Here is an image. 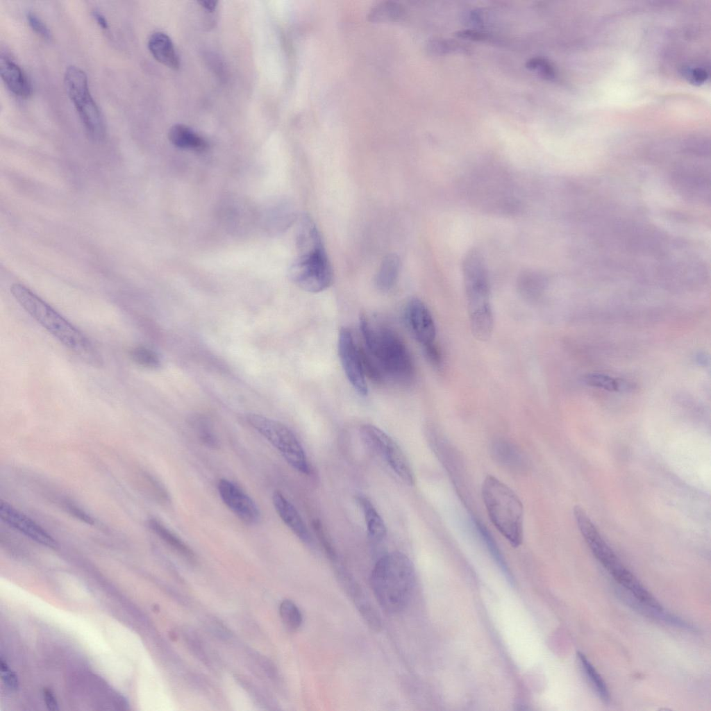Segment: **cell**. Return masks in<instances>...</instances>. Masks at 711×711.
<instances>
[{"label":"cell","instance_id":"e0dca14e","mask_svg":"<svg viewBox=\"0 0 711 711\" xmlns=\"http://www.w3.org/2000/svg\"><path fill=\"white\" fill-rule=\"evenodd\" d=\"M493 459L503 467L517 474H524L529 462L524 453L515 444L505 439H496L490 446Z\"/></svg>","mask_w":711,"mask_h":711},{"label":"cell","instance_id":"30bf717a","mask_svg":"<svg viewBox=\"0 0 711 711\" xmlns=\"http://www.w3.org/2000/svg\"><path fill=\"white\" fill-rule=\"evenodd\" d=\"M338 353L344 373L353 388L366 396L368 388L363 370L360 346L355 343L351 331L342 328L338 337Z\"/></svg>","mask_w":711,"mask_h":711},{"label":"cell","instance_id":"cb8c5ba5","mask_svg":"<svg viewBox=\"0 0 711 711\" xmlns=\"http://www.w3.org/2000/svg\"><path fill=\"white\" fill-rule=\"evenodd\" d=\"M356 501L363 511L370 536L377 541H381L385 537L387 532L383 519L367 496L358 494L356 496Z\"/></svg>","mask_w":711,"mask_h":711},{"label":"cell","instance_id":"44dd1931","mask_svg":"<svg viewBox=\"0 0 711 711\" xmlns=\"http://www.w3.org/2000/svg\"><path fill=\"white\" fill-rule=\"evenodd\" d=\"M612 577L637 601L656 608H662L658 601L646 590L639 580L623 564L610 573Z\"/></svg>","mask_w":711,"mask_h":711},{"label":"cell","instance_id":"ee69618b","mask_svg":"<svg viewBox=\"0 0 711 711\" xmlns=\"http://www.w3.org/2000/svg\"><path fill=\"white\" fill-rule=\"evenodd\" d=\"M199 3H200V5L202 7H203L205 9H206L207 10H209L210 12L215 10V8L217 7V1H209V0H207V1H199Z\"/></svg>","mask_w":711,"mask_h":711},{"label":"cell","instance_id":"6da1fadb","mask_svg":"<svg viewBox=\"0 0 711 711\" xmlns=\"http://www.w3.org/2000/svg\"><path fill=\"white\" fill-rule=\"evenodd\" d=\"M10 293L40 325L65 346L93 365H101V356L82 332L26 286L15 283Z\"/></svg>","mask_w":711,"mask_h":711},{"label":"cell","instance_id":"f35d334b","mask_svg":"<svg viewBox=\"0 0 711 711\" xmlns=\"http://www.w3.org/2000/svg\"><path fill=\"white\" fill-rule=\"evenodd\" d=\"M1 677L4 683L11 689L18 688L19 681L17 675L8 669L7 664L1 659Z\"/></svg>","mask_w":711,"mask_h":711},{"label":"cell","instance_id":"603a6c76","mask_svg":"<svg viewBox=\"0 0 711 711\" xmlns=\"http://www.w3.org/2000/svg\"><path fill=\"white\" fill-rule=\"evenodd\" d=\"M169 141L175 147L194 151H203L207 142L192 129L183 124H176L169 131Z\"/></svg>","mask_w":711,"mask_h":711},{"label":"cell","instance_id":"83f0119b","mask_svg":"<svg viewBox=\"0 0 711 711\" xmlns=\"http://www.w3.org/2000/svg\"><path fill=\"white\" fill-rule=\"evenodd\" d=\"M577 657L583 673L597 695L604 703H608L610 699V692L601 675L583 653L578 652Z\"/></svg>","mask_w":711,"mask_h":711},{"label":"cell","instance_id":"ac0fdd59","mask_svg":"<svg viewBox=\"0 0 711 711\" xmlns=\"http://www.w3.org/2000/svg\"><path fill=\"white\" fill-rule=\"evenodd\" d=\"M272 501L276 512L285 524L301 541L310 544V535L295 507L280 491H274Z\"/></svg>","mask_w":711,"mask_h":711},{"label":"cell","instance_id":"277c9868","mask_svg":"<svg viewBox=\"0 0 711 711\" xmlns=\"http://www.w3.org/2000/svg\"><path fill=\"white\" fill-rule=\"evenodd\" d=\"M464 285L471 332L479 340H488L494 327L488 273L482 255L470 251L462 264Z\"/></svg>","mask_w":711,"mask_h":711},{"label":"cell","instance_id":"4fadbf2b","mask_svg":"<svg viewBox=\"0 0 711 711\" xmlns=\"http://www.w3.org/2000/svg\"><path fill=\"white\" fill-rule=\"evenodd\" d=\"M219 494L224 504L246 524H256L260 512L253 500L232 481L221 478L217 484Z\"/></svg>","mask_w":711,"mask_h":711},{"label":"cell","instance_id":"d590c367","mask_svg":"<svg viewBox=\"0 0 711 711\" xmlns=\"http://www.w3.org/2000/svg\"><path fill=\"white\" fill-rule=\"evenodd\" d=\"M26 19L30 27L38 35L46 40L51 37V33L44 22L34 12H28Z\"/></svg>","mask_w":711,"mask_h":711},{"label":"cell","instance_id":"8992f818","mask_svg":"<svg viewBox=\"0 0 711 711\" xmlns=\"http://www.w3.org/2000/svg\"><path fill=\"white\" fill-rule=\"evenodd\" d=\"M64 85L89 137L94 141L102 140L106 133L104 119L91 95L85 72L77 66H68Z\"/></svg>","mask_w":711,"mask_h":711},{"label":"cell","instance_id":"d6a6232c","mask_svg":"<svg viewBox=\"0 0 711 711\" xmlns=\"http://www.w3.org/2000/svg\"><path fill=\"white\" fill-rule=\"evenodd\" d=\"M586 378L589 384L610 390H621L622 389L621 385L625 384L621 381L599 374L589 375Z\"/></svg>","mask_w":711,"mask_h":711},{"label":"cell","instance_id":"d4e9b609","mask_svg":"<svg viewBox=\"0 0 711 711\" xmlns=\"http://www.w3.org/2000/svg\"><path fill=\"white\" fill-rule=\"evenodd\" d=\"M400 269V261L395 254L384 258L376 276L375 283L378 290L387 292L396 283Z\"/></svg>","mask_w":711,"mask_h":711},{"label":"cell","instance_id":"f1b7e54d","mask_svg":"<svg viewBox=\"0 0 711 711\" xmlns=\"http://www.w3.org/2000/svg\"><path fill=\"white\" fill-rule=\"evenodd\" d=\"M473 520L474 521V524L476 526L478 532L479 533L480 536L482 537L484 543L486 544L490 553H491V555H492V557L494 558L499 567L503 571V573H505L507 577H508L509 578L510 575V571L508 569L507 564L503 558L502 557V555L498 546H496V542L494 541L493 537L491 535L490 532L487 530L485 525L480 521L478 520V519L473 517Z\"/></svg>","mask_w":711,"mask_h":711},{"label":"cell","instance_id":"4dcf8cb0","mask_svg":"<svg viewBox=\"0 0 711 711\" xmlns=\"http://www.w3.org/2000/svg\"><path fill=\"white\" fill-rule=\"evenodd\" d=\"M194 429L200 441L207 447H219V442L209 421L203 417H196L192 421Z\"/></svg>","mask_w":711,"mask_h":711},{"label":"cell","instance_id":"836d02e7","mask_svg":"<svg viewBox=\"0 0 711 711\" xmlns=\"http://www.w3.org/2000/svg\"><path fill=\"white\" fill-rule=\"evenodd\" d=\"M526 67L532 70H537L543 76L547 78L555 77V69L552 65L546 60L542 58H533L526 63Z\"/></svg>","mask_w":711,"mask_h":711},{"label":"cell","instance_id":"5b68a950","mask_svg":"<svg viewBox=\"0 0 711 711\" xmlns=\"http://www.w3.org/2000/svg\"><path fill=\"white\" fill-rule=\"evenodd\" d=\"M482 496L495 528L512 546H520L524 537V507L519 496L493 476L484 479Z\"/></svg>","mask_w":711,"mask_h":711},{"label":"cell","instance_id":"8fae6325","mask_svg":"<svg viewBox=\"0 0 711 711\" xmlns=\"http://www.w3.org/2000/svg\"><path fill=\"white\" fill-rule=\"evenodd\" d=\"M428 437L435 453L451 478L460 496L465 501H467L465 468L458 451L437 430L432 429Z\"/></svg>","mask_w":711,"mask_h":711},{"label":"cell","instance_id":"74e56055","mask_svg":"<svg viewBox=\"0 0 711 711\" xmlns=\"http://www.w3.org/2000/svg\"><path fill=\"white\" fill-rule=\"evenodd\" d=\"M312 526L328 556L332 560H335L336 559L335 552L330 541L328 540L326 535V533L324 531L321 522L319 520L316 519L312 522Z\"/></svg>","mask_w":711,"mask_h":711},{"label":"cell","instance_id":"9a60e30c","mask_svg":"<svg viewBox=\"0 0 711 711\" xmlns=\"http://www.w3.org/2000/svg\"><path fill=\"white\" fill-rule=\"evenodd\" d=\"M336 576L368 626L374 631L379 632L382 628L380 617L360 584L343 568L336 569Z\"/></svg>","mask_w":711,"mask_h":711},{"label":"cell","instance_id":"7bdbcfd3","mask_svg":"<svg viewBox=\"0 0 711 711\" xmlns=\"http://www.w3.org/2000/svg\"><path fill=\"white\" fill-rule=\"evenodd\" d=\"M92 15L101 28L104 30L108 28V21L101 12L97 10H94L92 12Z\"/></svg>","mask_w":711,"mask_h":711},{"label":"cell","instance_id":"9c48e42d","mask_svg":"<svg viewBox=\"0 0 711 711\" xmlns=\"http://www.w3.org/2000/svg\"><path fill=\"white\" fill-rule=\"evenodd\" d=\"M364 442L384 459L395 474L408 485L415 483L412 467L402 449L387 433L371 424H363L360 429Z\"/></svg>","mask_w":711,"mask_h":711},{"label":"cell","instance_id":"d6986e66","mask_svg":"<svg viewBox=\"0 0 711 711\" xmlns=\"http://www.w3.org/2000/svg\"><path fill=\"white\" fill-rule=\"evenodd\" d=\"M0 75L6 87L15 95L27 98L31 94V83L22 69L3 55L0 58Z\"/></svg>","mask_w":711,"mask_h":711},{"label":"cell","instance_id":"7a4b0ae2","mask_svg":"<svg viewBox=\"0 0 711 711\" xmlns=\"http://www.w3.org/2000/svg\"><path fill=\"white\" fill-rule=\"evenodd\" d=\"M370 583L380 607L389 613L403 610L415 585V569L409 558L399 551L385 554L376 562Z\"/></svg>","mask_w":711,"mask_h":711},{"label":"cell","instance_id":"4316f807","mask_svg":"<svg viewBox=\"0 0 711 711\" xmlns=\"http://www.w3.org/2000/svg\"><path fill=\"white\" fill-rule=\"evenodd\" d=\"M405 17V10L399 3L394 1H383L374 6L368 14V18L373 22H393L401 20Z\"/></svg>","mask_w":711,"mask_h":711},{"label":"cell","instance_id":"ba28073f","mask_svg":"<svg viewBox=\"0 0 711 711\" xmlns=\"http://www.w3.org/2000/svg\"><path fill=\"white\" fill-rule=\"evenodd\" d=\"M292 281L302 290L312 293L328 288L333 271L324 248L299 253L290 269Z\"/></svg>","mask_w":711,"mask_h":711},{"label":"cell","instance_id":"2e32d148","mask_svg":"<svg viewBox=\"0 0 711 711\" xmlns=\"http://www.w3.org/2000/svg\"><path fill=\"white\" fill-rule=\"evenodd\" d=\"M0 517L10 526L36 542L48 547L56 546V542L45 530L6 502L0 503Z\"/></svg>","mask_w":711,"mask_h":711},{"label":"cell","instance_id":"60d3db41","mask_svg":"<svg viewBox=\"0 0 711 711\" xmlns=\"http://www.w3.org/2000/svg\"><path fill=\"white\" fill-rule=\"evenodd\" d=\"M457 35L462 38H467L474 40H480L485 37V35L482 33L471 30L459 31L458 32Z\"/></svg>","mask_w":711,"mask_h":711},{"label":"cell","instance_id":"e575fe53","mask_svg":"<svg viewBox=\"0 0 711 711\" xmlns=\"http://www.w3.org/2000/svg\"><path fill=\"white\" fill-rule=\"evenodd\" d=\"M427 49L431 53L442 54L455 50H460L461 47H459L458 43L452 41L432 40L427 44Z\"/></svg>","mask_w":711,"mask_h":711},{"label":"cell","instance_id":"f546056e","mask_svg":"<svg viewBox=\"0 0 711 711\" xmlns=\"http://www.w3.org/2000/svg\"><path fill=\"white\" fill-rule=\"evenodd\" d=\"M130 357L137 365L145 368L156 369L160 365V360L158 354L153 350L143 346L133 347L130 351Z\"/></svg>","mask_w":711,"mask_h":711},{"label":"cell","instance_id":"7c38bea8","mask_svg":"<svg viewBox=\"0 0 711 711\" xmlns=\"http://www.w3.org/2000/svg\"><path fill=\"white\" fill-rule=\"evenodd\" d=\"M674 186L678 193L689 201L705 203L710 201V172L704 169L680 167L672 174Z\"/></svg>","mask_w":711,"mask_h":711},{"label":"cell","instance_id":"b9f144b4","mask_svg":"<svg viewBox=\"0 0 711 711\" xmlns=\"http://www.w3.org/2000/svg\"><path fill=\"white\" fill-rule=\"evenodd\" d=\"M44 698L49 710H58L57 701L51 690L48 689H44Z\"/></svg>","mask_w":711,"mask_h":711},{"label":"cell","instance_id":"484cf974","mask_svg":"<svg viewBox=\"0 0 711 711\" xmlns=\"http://www.w3.org/2000/svg\"><path fill=\"white\" fill-rule=\"evenodd\" d=\"M149 526L162 541L182 556L191 560L194 559V555L191 549L160 521L151 519Z\"/></svg>","mask_w":711,"mask_h":711},{"label":"cell","instance_id":"ffe728a7","mask_svg":"<svg viewBox=\"0 0 711 711\" xmlns=\"http://www.w3.org/2000/svg\"><path fill=\"white\" fill-rule=\"evenodd\" d=\"M617 594L626 604L628 605V606L632 608L633 610H637L644 616L671 626L689 631H696V629L687 621L669 612H664L663 608L660 609L653 608L637 601L626 591L619 589L617 591Z\"/></svg>","mask_w":711,"mask_h":711},{"label":"cell","instance_id":"1f68e13d","mask_svg":"<svg viewBox=\"0 0 711 711\" xmlns=\"http://www.w3.org/2000/svg\"><path fill=\"white\" fill-rule=\"evenodd\" d=\"M281 617L285 625L291 630H296L302 623V615L298 607L290 600H284L279 608Z\"/></svg>","mask_w":711,"mask_h":711},{"label":"cell","instance_id":"ab89813d","mask_svg":"<svg viewBox=\"0 0 711 711\" xmlns=\"http://www.w3.org/2000/svg\"><path fill=\"white\" fill-rule=\"evenodd\" d=\"M423 348L428 360L436 366L440 365L441 363V355L435 343Z\"/></svg>","mask_w":711,"mask_h":711},{"label":"cell","instance_id":"5bb4252c","mask_svg":"<svg viewBox=\"0 0 711 711\" xmlns=\"http://www.w3.org/2000/svg\"><path fill=\"white\" fill-rule=\"evenodd\" d=\"M404 316L408 328L423 347L435 343V324L431 312L422 301L417 298L410 300Z\"/></svg>","mask_w":711,"mask_h":711},{"label":"cell","instance_id":"7402d4cb","mask_svg":"<svg viewBox=\"0 0 711 711\" xmlns=\"http://www.w3.org/2000/svg\"><path fill=\"white\" fill-rule=\"evenodd\" d=\"M148 48L153 57L162 65L177 69L179 58L170 37L164 33H153L148 40Z\"/></svg>","mask_w":711,"mask_h":711},{"label":"cell","instance_id":"8d00e7d4","mask_svg":"<svg viewBox=\"0 0 711 711\" xmlns=\"http://www.w3.org/2000/svg\"><path fill=\"white\" fill-rule=\"evenodd\" d=\"M683 73L685 78L692 83L701 84L705 81L708 74L704 68L699 67H686Z\"/></svg>","mask_w":711,"mask_h":711},{"label":"cell","instance_id":"52a82bcc","mask_svg":"<svg viewBox=\"0 0 711 711\" xmlns=\"http://www.w3.org/2000/svg\"><path fill=\"white\" fill-rule=\"evenodd\" d=\"M246 421L282 455L296 471L308 474L310 467L305 451L294 433L285 424L266 417L249 414Z\"/></svg>","mask_w":711,"mask_h":711},{"label":"cell","instance_id":"3957f363","mask_svg":"<svg viewBox=\"0 0 711 711\" xmlns=\"http://www.w3.org/2000/svg\"><path fill=\"white\" fill-rule=\"evenodd\" d=\"M360 327L365 349L383 378L403 384L411 382L415 373L413 361L399 335L387 326L371 325L364 315L360 317Z\"/></svg>","mask_w":711,"mask_h":711}]
</instances>
